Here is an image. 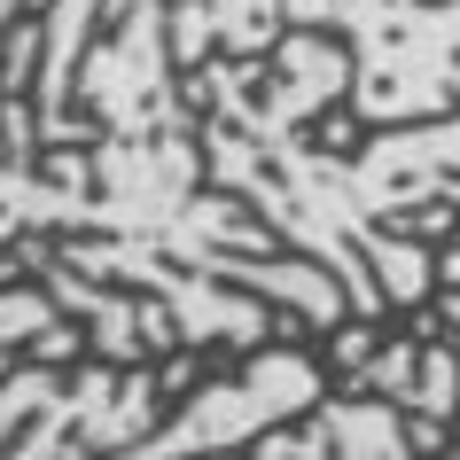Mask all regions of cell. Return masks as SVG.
I'll use <instances>...</instances> for the list:
<instances>
[{"mask_svg": "<svg viewBox=\"0 0 460 460\" xmlns=\"http://www.w3.org/2000/svg\"><path fill=\"white\" fill-rule=\"evenodd\" d=\"M336 94H351V55L320 31H281L273 55H211L188 71L218 188L250 195L305 258H320L359 320L421 313L437 289L421 234L460 226V118L375 125L351 156H313L305 125Z\"/></svg>", "mask_w": 460, "mask_h": 460, "instance_id": "cell-1", "label": "cell"}, {"mask_svg": "<svg viewBox=\"0 0 460 460\" xmlns=\"http://www.w3.org/2000/svg\"><path fill=\"white\" fill-rule=\"evenodd\" d=\"M281 16L351 40L359 125H421L460 102V0H281Z\"/></svg>", "mask_w": 460, "mask_h": 460, "instance_id": "cell-2", "label": "cell"}, {"mask_svg": "<svg viewBox=\"0 0 460 460\" xmlns=\"http://www.w3.org/2000/svg\"><path fill=\"white\" fill-rule=\"evenodd\" d=\"M320 359L313 351H258L243 375H218L172 413L164 429L133 437L125 453L110 460H203V453H234V445H258L266 429H281L289 413L320 406Z\"/></svg>", "mask_w": 460, "mask_h": 460, "instance_id": "cell-3", "label": "cell"}, {"mask_svg": "<svg viewBox=\"0 0 460 460\" xmlns=\"http://www.w3.org/2000/svg\"><path fill=\"white\" fill-rule=\"evenodd\" d=\"M250 460H429V453L413 445L406 406L367 398V390H343V398L313 406L305 429H281V437L266 429Z\"/></svg>", "mask_w": 460, "mask_h": 460, "instance_id": "cell-4", "label": "cell"}, {"mask_svg": "<svg viewBox=\"0 0 460 460\" xmlns=\"http://www.w3.org/2000/svg\"><path fill=\"white\" fill-rule=\"evenodd\" d=\"M343 390H367V398H390V406H406V413L453 421L460 413V351L453 343H429V336L375 343V359H367Z\"/></svg>", "mask_w": 460, "mask_h": 460, "instance_id": "cell-5", "label": "cell"}, {"mask_svg": "<svg viewBox=\"0 0 460 460\" xmlns=\"http://www.w3.org/2000/svg\"><path fill=\"white\" fill-rule=\"evenodd\" d=\"M281 0H172V63L180 78L203 71L211 55H273L281 48Z\"/></svg>", "mask_w": 460, "mask_h": 460, "instance_id": "cell-6", "label": "cell"}, {"mask_svg": "<svg viewBox=\"0 0 460 460\" xmlns=\"http://www.w3.org/2000/svg\"><path fill=\"white\" fill-rule=\"evenodd\" d=\"M63 320V305H55L48 289H0V351H16V343H40Z\"/></svg>", "mask_w": 460, "mask_h": 460, "instance_id": "cell-7", "label": "cell"}, {"mask_svg": "<svg viewBox=\"0 0 460 460\" xmlns=\"http://www.w3.org/2000/svg\"><path fill=\"white\" fill-rule=\"evenodd\" d=\"M328 359H336V367H343V383H351V375L375 359V320H343L336 343H328Z\"/></svg>", "mask_w": 460, "mask_h": 460, "instance_id": "cell-8", "label": "cell"}, {"mask_svg": "<svg viewBox=\"0 0 460 460\" xmlns=\"http://www.w3.org/2000/svg\"><path fill=\"white\" fill-rule=\"evenodd\" d=\"M445 328H453V351H460V289L445 281Z\"/></svg>", "mask_w": 460, "mask_h": 460, "instance_id": "cell-9", "label": "cell"}, {"mask_svg": "<svg viewBox=\"0 0 460 460\" xmlns=\"http://www.w3.org/2000/svg\"><path fill=\"white\" fill-rule=\"evenodd\" d=\"M437 281H453V289H460V243L445 250V258H437Z\"/></svg>", "mask_w": 460, "mask_h": 460, "instance_id": "cell-10", "label": "cell"}, {"mask_svg": "<svg viewBox=\"0 0 460 460\" xmlns=\"http://www.w3.org/2000/svg\"><path fill=\"white\" fill-rule=\"evenodd\" d=\"M24 8H31V16H40V8H55V0H24Z\"/></svg>", "mask_w": 460, "mask_h": 460, "instance_id": "cell-11", "label": "cell"}, {"mask_svg": "<svg viewBox=\"0 0 460 460\" xmlns=\"http://www.w3.org/2000/svg\"><path fill=\"white\" fill-rule=\"evenodd\" d=\"M203 460H226V453H203Z\"/></svg>", "mask_w": 460, "mask_h": 460, "instance_id": "cell-12", "label": "cell"}, {"mask_svg": "<svg viewBox=\"0 0 460 460\" xmlns=\"http://www.w3.org/2000/svg\"><path fill=\"white\" fill-rule=\"evenodd\" d=\"M453 234H460V226H453Z\"/></svg>", "mask_w": 460, "mask_h": 460, "instance_id": "cell-13", "label": "cell"}]
</instances>
